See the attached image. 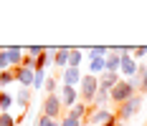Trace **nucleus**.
<instances>
[{"instance_id":"f257e3e1","label":"nucleus","mask_w":147,"mask_h":126,"mask_svg":"<svg viewBox=\"0 0 147 126\" xmlns=\"http://www.w3.org/2000/svg\"><path fill=\"white\" fill-rule=\"evenodd\" d=\"M142 103H145V96H132L129 101H124L122 106H117V111H114V116H117V121L119 124H127L132 116H137V111L142 109Z\"/></svg>"},{"instance_id":"39448f33","label":"nucleus","mask_w":147,"mask_h":126,"mask_svg":"<svg viewBox=\"0 0 147 126\" xmlns=\"http://www.w3.org/2000/svg\"><path fill=\"white\" fill-rule=\"evenodd\" d=\"M112 119H117V116L109 111V109H94V111L86 116V121L91 126H104V124H109Z\"/></svg>"},{"instance_id":"f704fd0d","label":"nucleus","mask_w":147,"mask_h":126,"mask_svg":"<svg viewBox=\"0 0 147 126\" xmlns=\"http://www.w3.org/2000/svg\"><path fill=\"white\" fill-rule=\"evenodd\" d=\"M145 126H147V124H145Z\"/></svg>"},{"instance_id":"7c9ffc66","label":"nucleus","mask_w":147,"mask_h":126,"mask_svg":"<svg viewBox=\"0 0 147 126\" xmlns=\"http://www.w3.org/2000/svg\"><path fill=\"white\" fill-rule=\"evenodd\" d=\"M0 76H3V71H0Z\"/></svg>"},{"instance_id":"a211bd4d","label":"nucleus","mask_w":147,"mask_h":126,"mask_svg":"<svg viewBox=\"0 0 147 126\" xmlns=\"http://www.w3.org/2000/svg\"><path fill=\"white\" fill-rule=\"evenodd\" d=\"M13 103H15V98L10 96V93H0V113H10V109H13Z\"/></svg>"},{"instance_id":"2eb2a0df","label":"nucleus","mask_w":147,"mask_h":126,"mask_svg":"<svg viewBox=\"0 0 147 126\" xmlns=\"http://www.w3.org/2000/svg\"><path fill=\"white\" fill-rule=\"evenodd\" d=\"M15 103L20 106V109H28V103H30V98H33V91L30 88H18V93H15Z\"/></svg>"},{"instance_id":"9b49d317","label":"nucleus","mask_w":147,"mask_h":126,"mask_svg":"<svg viewBox=\"0 0 147 126\" xmlns=\"http://www.w3.org/2000/svg\"><path fill=\"white\" fill-rule=\"evenodd\" d=\"M81 71L79 68H63V86H74V88H79V83H81Z\"/></svg>"},{"instance_id":"5701e85b","label":"nucleus","mask_w":147,"mask_h":126,"mask_svg":"<svg viewBox=\"0 0 147 126\" xmlns=\"http://www.w3.org/2000/svg\"><path fill=\"white\" fill-rule=\"evenodd\" d=\"M43 91H46V96H53V93L59 91V83H56V78H46Z\"/></svg>"},{"instance_id":"b1692460","label":"nucleus","mask_w":147,"mask_h":126,"mask_svg":"<svg viewBox=\"0 0 147 126\" xmlns=\"http://www.w3.org/2000/svg\"><path fill=\"white\" fill-rule=\"evenodd\" d=\"M15 81V76H13V71H3V76H0V91L5 88V86H10Z\"/></svg>"},{"instance_id":"bb28decb","label":"nucleus","mask_w":147,"mask_h":126,"mask_svg":"<svg viewBox=\"0 0 147 126\" xmlns=\"http://www.w3.org/2000/svg\"><path fill=\"white\" fill-rule=\"evenodd\" d=\"M132 56H134V61H137V58H145L147 56V45H137V48H132Z\"/></svg>"},{"instance_id":"20e7f679","label":"nucleus","mask_w":147,"mask_h":126,"mask_svg":"<svg viewBox=\"0 0 147 126\" xmlns=\"http://www.w3.org/2000/svg\"><path fill=\"white\" fill-rule=\"evenodd\" d=\"M61 111H63V103H61V96H59V93L43 98V116H48V119H59Z\"/></svg>"},{"instance_id":"4468645a","label":"nucleus","mask_w":147,"mask_h":126,"mask_svg":"<svg viewBox=\"0 0 147 126\" xmlns=\"http://www.w3.org/2000/svg\"><path fill=\"white\" fill-rule=\"evenodd\" d=\"M23 56H26V53H23L20 45H8V58H10V66H13V68H18V66L23 63Z\"/></svg>"},{"instance_id":"7ed1b4c3","label":"nucleus","mask_w":147,"mask_h":126,"mask_svg":"<svg viewBox=\"0 0 147 126\" xmlns=\"http://www.w3.org/2000/svg\"><path fill=\"white\" fill-rule=\"evenodd\" d=\"M109 93H112V103H114V106H122L124 101H129L132 96H137V91L129 86V81H127V78H122V81H119V83L114 86Z\"/></svg>"},{"instance_id":"0eeeda50","label":"nucleus","mask_w":147,"mask_h":126,"mask_svg":"<svg viewBox=\"0 0 147 126\" xmlns=\"http://www.w3.org/2000/svg\"><path fill=\"white\" fill-rule=\"evenodd\" d=\"M33 73L36 71H28V68H23V66L13 68V76H15V81H18L20 88H33Z\"/></svg>"},{"instance_id":"393cba45","label":"nucleus","mask_w":147,"mask_h":126,"mask_svg":"<svg viewBox=\"0 0 147 126\" xmlns=\"http://www.w3.org/2000/svg\"><path fill=\"white\" fill-rule=\"evenodd\" d=\"M0 126H18L13 119V113H0Z\"/></svg>"},{"instance_id":"f3484780","label":"nucleus","mask_w":147,"mask_h":126,"mask_svg":"<svg viewBox=\"0 0 147 126\" xmlns=\"http://www.w3.org/2000/svg\"><path fill=\"white\" fill-rule=\"evenodd\" d=\"M119 63H122V56H117V53H112V51H109V56L104 58V71L119 73Z\"/></svg>"},{"instance_id":"a878e982","label":"nucleus","mask_w":147,"mask_h":126,"mask_svg":"<svg viewBox=\"0 0 147 126\" xmlns=\"http://www.w3.org/2000/svg\"><path fill=\"white\" fill-rule=\"evenodd\" d=\"M33 126H56V121H53V119H48V116H43V113H41V119H36V124Z\"/></svg>"},{"instance_id":"4be33fe9","label":"nucleus","mask_w":147,"mask_h":126,"mask_svg":"<svg viewBox=\"0 0 147 126\" xmlns=\"http://www.w3.org/2000/svg\"><path fill=\"white\" fill-rule=\"evenodd\" d=\"M137 73L142 76V83H140V93H145V91H147V63H140Z\"/></svg>"},{"instance_id":"c85d7f7f","label":"nucleus","mask_w":147,"mask_h":126,"mask_svg":"<svg viewBox=\"0 0 147 126\" xmlns=\"http://www.w3.org/2000/svg\"><path fill=\"white\" fill-rule=\"evenodd\" d=\"M117 124H119L117 119H112V121H109V124H104V126H117Z\"/></svg>"},{"instance_id":"423d86ee","label":"nucleus","mask_w":147,"mask_h":126,"mask_svg":"<svg viewBox=\"0 0 147 126\" xmlns=\"http://www.w3.org/2000/svg\"><path fill=\"white\" fill-rule=\"evenodd\" d=\"M61 91V103H63V109H71L74 103H79L81 98H79V88H74V86H59Z\"/></svg>"},{"instance_id":"c756f323","label":"nucleus","mask_w":147,"mask_h":126,"mask_svg":"<svg viewBox=\"0 0 147 126\" xmlns=\"http://www.w3.org/2000/svg\"><path fill=\"white\" fill-rule=\"evenodd\" d=\"M117 126H127V124H117Z\"/></svg>"},{"instance_id":"dca6fc26","label":"nucleus","mask_w":147,"mask_h":126,"mask_svg":"<svg viewBox=\"0 0 147 126\" xmlns=\"http://www.w3.org/2000/svg\"><path fill=\"white\" fill-rule=\"evenodd\" d=\"M81 61H84V51H81V48L69 45V68H79V66H81Z\"/></svg>"},{"instance_id":"72a5a7b5","label":"nucleus","mask_w":147,"mask_h":126,"mask_svg":"<svg viewBox=\"0 0 147 126\" xmlns=\"http://www.w3.org/2000/svg\"><path fill=\"white\" fill-rule=\"evenodd\" d=\"M56 126H59V124H56Z\"/></svg>"},{"instance_id":"1a4fd4ad","label":"nucleus","mask_w":147,"mask_h":126,"mask_svg":"<svg viewBox=\"0 0 147 126\" xmlns=\"http://www.w3.org/2000/svg\"><path fill=\"white\" fill-rule=\"evenodd\" d=\"M96 78H99V88H107V91H112L122 81V76L119 73H112V71H104L102 76H96Z\"/></svg>"},{"instance_id":"412c9836","label":"nucleus","mask_w":147,"mask_h":126,"mask_svg":"<svg viewBox=\"0 0 147 126\" xmlns=\"http://www.w3.org/2000/svg\"><path fill=\"white\" fill-rule=\"evenodd\" d=\"M43 48H46V45H28V48H23V53L30 56V58H41V56H43Z\"/></svg>"},{"instance_id":"f03ea898","label":"nucleus","mask_w":147,"mask_h":126,"mask_svg":"<svg viewBox=\"0 0 147 126\" xmlns=\"http://www.w3.org/2000/svg\"><path fill=\"white\" fill-rule=\"evenodd\" d=\"M96 91H99V78H96V76H81V83H79V98H81L86 106L94 103Z\"/></svg>"},{"instance_id":"aec40b11","label":"nucleus","mask_w":147,"mask_h":126,"mask_svg":"<svg viewBox=\"0 0 147 126\" xmlns=\"http://www.w3.org/2000/svg\"><path fill=\"white\" fill-rule=\"evenodd\" d=\"M0 71H13L10 58H8V45H0Z\"/></svg>"},{"instance_id":"f8f14e48","label":"nucleus","mask_w":147,"mask_h":126,"mask_svg":"<svg viewBox=\"0 0 147 126\" xmlns=\"http://www.w3.org/2000/svg\"><path fill=\"white\" fill-rule=\"evenodd\" d=\"M53 66L56 68H69V45H59V51L53 56Z\"/></svg>"},{"instance_id":"9d476101","label":"nucleus","mask_w":147,"mask_h":126,"mask_svg":"<svg viewBox=\"0 0 147 126\" xmlns=\"http://www.w3.org/2000/svg\"><path fill=\"white\" fill-rule=\"evenodd\" d=\"M89 113H91V106H86L84 101H79V103H74L71 109H69V119H76V121H81V119H86Z\"/></svg>"},{"instance_id":"473e14b6","label":"nucleus","mask_w":147,"mask_h":126,"mask_svg":"<svg viewBox=\"0 0 147 126\" xmlns=\"http://www.w3.org/2000/svg\"><path fill=\"white\" fill-rule=\"evenodd\" d=\"M145 101H147V98H145Z\"/></svg>"},{"instance_id":"6ab92c4d","label":"nucleus","mask_w":147,"mask_h":126,"mask_svg":"<svg viewBox=\"0 0 147 126\" xmlns=\"http://www.w3.org/2000/svg\"><path fill=\"white\" fill-rule=\"evenodd\" d=\"M46 78H48V76H46V71L38 68L36 73H33V88H30V91H41V88H43V83H46Z\"/></svg>"},{"instance_id":"6e6552de","label":"nucleus","mask_w":147,"mask_h":126,"mask_svg":"<svg viewBox=\"0 0 147 126\" xmlns=\"http://www.w3.org/2000/svg\"><path fill=\"white\" fill-rule=\"evenodd\" d=\"M137 68H140V63L132 56H122V63H119V76L122 78H132L137 73Z\"/></svg>"},{"instance_id":"2f4dec72","label":"nucleus","mask_w":147,"mask_h":126,"mask_svg":"<svg viewBox=\"0 0 147 126\" xmlns=\"http://www.w3.org/2000/svg\"><path fill=\"white\" fill-rule=\"evenodd\" d=\"M0 93H3V91H0Z\"/></svg>"},{"instance_id":"ddd939ff","label":"nucleus","mask_w":147,"mask_h":126,"mask_svg":"<svg viewBox=\"0 0 147 126\" xmlns=\"http://www.w3.org/2000/svg\"><path fill=\"white\" fill-rule=\"evenodd\" d=\"M109 103H112V93H109L107 88H99V91H96V96H94V103H91V106H94V109H107Z\"/></svg>"},{"instance_id":"cd10ccee","label":"nucleus","mask_w":147,"mask_h":126,"mask_svg":"<svg viewBox=\"0 0 147 126\" xmlns=\"http://www.w3.org/2000/svg\"><path fill=\"white\" fill-rule=\"evenodd\" d=\"M59 126H81V121H76V119H69V116H63Z\"/></svg>"}]
</instances>
